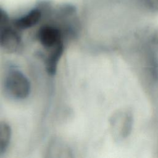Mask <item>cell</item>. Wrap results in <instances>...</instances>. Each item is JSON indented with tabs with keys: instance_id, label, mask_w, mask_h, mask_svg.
I'll use <instances>...</instances> for the list:
<instances>
[{
	"instance_id": "cell-4",
	"label": "cell",
	"mask_w": 158,
	"mask_h": 158,
	"mask_svg": "<svg viewBox=\"0 0 158 158\" xmlns=\"http://www.w3.org/2000/svg\"><path fill=\"white\" fill-rule=\"evenodd\" d=\"M21 41V36L14 27L7 25L0 30V46L7 51H16L19 48Z\"/></svg>"
},
{
	"instance_id": "cell-6",
	"label": "cell",
	"mask_w": 158,
	"mask_h": 158,
	"mask_svg": "<svg viewBox=\"0 0 158 158\" xmlns=\"http://www.w3.org/2000/svg\"><path fill=\"white\" fill-rule=\"evenodd\" d=\"M49 49L50 51L45 62L46 69L49 75H54L56 72L58 62L64 51L63 42L57 44Z\"/></svg>"
},
{
	"instance_id": "cell-9",
	"label": "cell",
	"mask_w": 158,
	"mask_h": 158,
	"mask_svg": "<svg viewBox=\"0 0 158 158\" xmlns=\"http://www.w3.org/2000/svg\"><path fill=\"white\" fill-rule=\"evenodd\" d=\"M142 1L148 9L158 10V0H142Z\"/></svg>"
},
{
	"instance_id": "cell-1",
	"label": "cell",
	"mask_w": 158,
	"mask_h": 158,
	"mask_svg": "<svg viewBox=\"0 0 158 158\" xmlns=\"http://www.w3.org/2000/svg\"><path fill=\"white\" fill-rule=\"evenodd\" d=\"M4 84L7 93L15 99H25L30 93L28 79L22 72L16 69L10 70L7 73Z\"/></svg>"
},
{
	"instance_id": "cell-3",
	"label": "cell",
	"mask_w": 158,
	"mask_h": 158,
	"mask_svg": "<svg viewBox=\"0 0 158 158\" xmlns=\"http://www.w3.org/2000/svg\"><path fill=\"white\" fill-rule=\"evenodd\" d=\"M37 37L40 43L46 48L50 49L62 41V32L56 25L45 24L38 30Z\"/></svg>"
},
{
	"instance_id": "cell-7",
	"label": "cell",
	"mask_w": 158,
	"mask_h": 158,
	"mask_svg": "<svg viewBox=\"0 0 158 158\" xmlns=\"http://www.w3.org/2000/svg\"><path fill=\"white\" fill-rule=\"evenodd\" d=\"M11 139V128L5 122H0V156L6 152Z\"/></svg>"
},
{
	"instance_id": "cell-8",
	"label": "cell",
	"mask_w": 158,
	"mask_h": 158,
	"mask_svg": "<svg viewBox=\"0 0 158 158\" xmlns=\"http://www.w3.org/2000/svg\"><path fill=\"white\" fill-rule=\"evenodd\" d=\"M9 17L7 12L0 7V30L9 25Z\"/></svg>"
},
{
	"instance_id": "cell-5",
	"label": "cell",
	"mask_w": 158,
	"mask_h": 158,
	"mask_svg": "<svg viewBox=\"0 0 158 158\" xmlns=\"http://www.w3.org/2000/svg\"><path fill=\"white\" fill-rule=\"evenodd\" d=\"M44 14L40 7L36 4L35 7L29 10L22 15L12 20V25L17 30H26L30 28L41 20Z\"/></svg>"
},
{
	"instance_id": "cell-2",
	"label": "cell",
	"mask_w": 158,
	"mask_h": 158,
	"mask_svg": "<svg viewBox=\"0 0 158 158\" xmlns=\"http://www.w3.org/2000/svg\"><path fill=\"white\" fill-rule=\"evenodd\" d=\"M133 123L131 114L127 110L117 111L112 117V129L117 139L125 138L130 134Z\"/></svg>"
}]
</instances>
